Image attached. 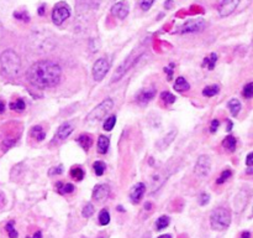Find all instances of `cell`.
<instances>
[{"label":"cell","instance_id":"cell-26","mask_svg":"<svg viewBox=\"0 0 253 238\" xmlns=\"http://www.w3.org/2000/svg\"><path fill=\"white\" fill-rule=\"evenodd\" d=\"M220 92V87L217 84H211V86H208L203 89V94L205 97H214L216 96Z\"/></svg>","mask_w":253,"mask_h":238},{"label":"cell","instance_id":"cell-24","mask_svg":"<svg viewBox=\"0 0 253 238\" xmlns=\"http://www.w3.org/2000/svg\"><path fill=\"white\" fill-rule=\"evenodd\" d=\"M222 145L229 151H235V149H236V139L232 135H227L222 141Z\"/></svg>","mask_w":253,"mask_h":238},{"label":"cell","instance_id":"cell-6","mask_svg":"<svg viewBox=\"0 0 253 238\" xmlns=\"http://www.w3.org/2000/svg\"><path fill=\"white\" fill-rule=\"evenodd\" d=\"M71 16V9L66 2H58L52 11V21L56 25H62Z\"/></svg>","mask_w":253,"mask_h":238},{"label":"cell","instance_id":"cell-48","mask_svg":"<svg viewBox=\"0 0 253 238\" xmlns=\"http://www.w3.org/2000/svg\"><path fill=\"white\" fill-rule=\"evenodd\" d=\"M158 238H172V236H170V235H162V236H160Z\"/></svg>","mask_w":253,"mask_h":238},{"label":"cell","instance_id":"cell-7","mask_svg":"<svg viewBox=\"0 0 253 238\" xmlns=\"http://www.w3.org/2000/svg\"><path fill=\"white\" fill-rule=\"evenodd\" d=\"M211 170V159L209 155H200L194 166L195 175L199 178H207Z\"/></svg>","mask_w":253,"mask_h":238},{"label":"cell","instance_id":"cell-25","mask_svg":"<svg viewBox=\"0 0 253 238\" xmlns=\"http://www.w3.org/2000/svg\"><path fill=\"white\" fill-rule=\"evenodd\" d=\"M31 135L34 136L36 140L42 141L44 139V136H46V133H44L41 125H36L31 129Z\"/></svg>","mask_w":253,"mask_h":238},{"label":"cell","instance_id":"cell-15","mask_svg":"<svg viewBox=\"0 0 253 238\" xmlns=\"http://www.w3.org/2000/svg\"><path fill=\"white\" fill-rule=\"evenodd\" d=\"M175 136H177V130H175V129L174 130L168 131V133L166 134L162 139H160V140L157 141V144H156L158 150H165V149H167L168 146L172 144V141H174Z\"/></svg>","mask_w":253,"mask_h":238},{"label":"cell","instance_id":"cell-18","mask_svg":"<svg viewBox=\"0 0 253 238\" xmlns=\"http://www.w3.org/2000/svg\"><path fill=\"white\" fill-rule=\"evenodd\" d=\"M165 180L166 178L161 175V173L155 174V175L152 176V178H151V191H152V192H156V191L165 183Z\"/></svg>","mask_w":253,"mask_h":238},{"label":"cell","instance_id":"cell-5","mask_svg":"<svg viewBox=\"0 0 253 238\" xmlns=\"http://www.w3.org/2000/svg\"><path fill=\"white\" fill-rule=\"evenodd\" d=\"M140 57H141L140 54H137V52L133 51L132 54H131L130 56H128L127 59H126L125 61H124L123 63L118 67V68H116V71L114 72L113 77H111V83H115V82L120 81V79L123 78L126 73H127L128 69L132 68L133 64H135L136 62L140 60Z\"/></svg>","mask_w":253,"mask_h":238},{"label":"cell","instance_id":"cell-27","mask_svg":"<svg viewBox=\"0 0 253 238\" xmlns=\"http://www.w3.org/2000/svg\"><path fill=\"white\" fill-rule=\"evenodd\" d=\"M216 54H211L209 57L204 59V61H203V67H208L209 69H214L215 64H216Z\"/></svg>","mask_w":253,"mask_h":238},{"label":"cell","instance_id":"cell-51","mask_svg":"<svg viewBox=\"0 0 253 238\" xmlns=\"http://www.w3.org/2000/svg\"><path fill=\"white\" fill-rule=\"evenodd\" d=\"M151 208V203H146V210H150Z\"/></svg>","mask_w":253,"mask_h":238},{"label":"cell","instance_id":"cell-38","mask_svg":"<svg viewBox=\"0 0 253 238\" xmlns=\"http://www.w3.org/2000/svg\"><path fill=\"white\" fill-rule=\"evenodd\" d=\"M231 175H232L231 170H225L224 173H222L221 175H220V178L216 180V183H219V185H221V183H224L225 181H226L227 178H229Z\"/></svg>","mask_w":253,"mask_h":238},{"label":"cell","instance_id":"cell-44","mask_svg":"<svg viewBox=\"0 0 253 238\" xmlns=\"http://www.w3.org/2000/svg\"><path fill=\"white\" fill-rule=\"evenodd\" d=\"M172 68H173V63L170 64L169 67H166L165 68V71H167V73H168V79L172 78Z\"/></svg>","mask_w":253,"mask_h":238},{"label":"cell","instance_id":"cell-14","mask_svg":"<svg viewBox=\"0 0 253 238\" xmlns=\"http://www.w3.org/2000/svg\"><path fill=\"white\" fill-rule=\"evenodd\" d=\"M146 185L143 182H137L130 191V200L132 203H138L142 200L143 195H145Z\"/></svg>","mask_w":253,"mask_h":238},{"label":"cell","instance_id":"cell-35","mask_svg":"<svg viewBox=\"0 0 253 238\" xmlns=\"http://www.w3.org/2000/svg\"><path fill=\"white\" fill-rule=\"evenodd\" d=\"M242 96L245 97V98L247 99H251L253 97V83L252 82H250V83H247L246 86L244 87V91H242Z\"/></svg>","mask_w":253,"mask_h":238},{"label":"cell","instance_id":"cell-28","mask_svg":"<svg viewBox=\"0 0 253 238\" xmlns=\"http://www.w3.org/2000/svg\"><path fill=\"white\" fill-rule=\"evenodd\" d=\"M109 222H110V213L106 208H103L99 213V223L101 226H108Z\"/></svg>","mask_w":253,"mask_h":238},{"label":"cell","instance_id":"cell-54","mask_svg":"<svg viewBox=\"0 0 253 238\" xmlns=\"http://www.w3.org/2000/svg\"><path fill=\"white\" fill-rule=\"evenodd\" d=\"M83 238H84V237H83Z\"/></svg>","mask_w":253,"mask_h":238},{"label":"cell","instance_id":"cell-10","mask_svg":"<svg viewBox=\"0 0 253 238\" xmlns=\"http://www.w3.org/2000/svg\"><path fill=\"white\" fill-rule=\"evenodd\" d=\"M241 0H222L221 4L219 5V15L222 17H226L231 15L239 6Z\"/></svg>","mask_w":253,"mask_h":238},{"label":"cell","instance_id":"cell-37","mask_svg":"<svg viewBox=\"0 0 253 238\" xmlns=\"http://www.w3.org/2000/svg\"><path fill=\"white\" fill-rule=\"evenodd\" d=\"M198 201H199L200 206H207L210 201V195L208 192H202L198 197Z\"/></svg>","mask_w":253,"mask_h":238},{"label":"cell","instance_id":"cell-41","mask_svg":"<svg viewBox=\"0 0 253 238\" xmlns=\"http://www.w3.org/2000/svg\"><path fill=\"white\" fill-rule=\"evenodd\" d=\"M16 143V141L15 140H5L4 141V144H2V150H7V149L9 148H11L12 145H14V144Z\"/></svg>","mask_w":253,"mask_h":238},{"label":"cell","instance_id":"cell-46","mask_svg":"<svg viewBox=\"0 0 253 238\" xmlns=\"http://www.w3.org/2000/svg\"><path fill=\"white\" fill-rule=\"evenodd\" d=\"M26 238H42V232L41 231H37L32 237H26Z\"/></svg>","mask_w":253,"mask_h":238},{"label":"cell","instance_id":"cell-4","mask_svg":"<svg viewBox=\"0 0 253 238\" xmlns=\"http://www.w3.org/2000/svg\"><path fill=\"white\" fill-rule=\"evenodd\" d=\"M113 107H114L113 99L111 98L104 99L100 104H98V106H96L95 108H94L88 116H86V119H85L86 123H88L89 125H95L96 123L103 120V119L110 113Z\"/></svg>","mask_w":253,"mask_h":238},{"label":"cell","instance_id":"cell-9","mask_svg":"<svg viewBox=\"0 0 253 238\" xmlns=\"http://www.w3.org/2000/svg\"><path fill=\"white\" fill-rule=\"evenodd\" d=\"M74 130V124L73 123H69V121H66V123L62 124L56 131V135L53 136L52 139V143L53 144H61L73 133Z\"/></svg>","mask_w":253,"mask_h":238},{"label":"cell","instance_id":"cell-39","mask_svg":"<svg viewBox=\"0 0 253 238\" xmlns=\"http://www.w3.org/2000/svg\"><path fill=\"white\" fill-rule=\"evenodd\" d=\"M153 2H155V0H140L141 7H142V10H145V11L150 10V7L152 6Z\"/></svg>","mask_w":253,"mask_h":238},{"label":"cell","instance_id":"cell-42","mask_svg":"<svg viewBox=\"0 0 253 238\" xmlns=\"http://www.w3.org/2000/svg\"><path fill=\"white\" fill-rule=\"evenodd\" d=\"M54 174H62V166H58V168H53L51 169V171H49V175H54Z\"/></svg>","mask_w":253,"mask_h":238},{"label":"cell","instance_id":"cell-21","mask_svg":"<svg viewBox=\"0 0 253 238\" xmlns=\"http://www.w3.org/2000/svg\"><path fill=\"white\" fill-rule=\"evenodd\" d=\"M78 143L81 144V146L84 149V150L88 151L89 149H90L91 144H93V139H91L88 134H82V135L78 138Z\"/></svg>","mask_w":253,"mask_h":238},{"label":"cell","instance_id":"cell-3","mask_svg":"<svg viewBox=\"0 0 253 238\" xmlns=\"http://www.w3.org/2000/svg\"><path fill=\"white\" fill-rule=\"evenodd\" d=\"M231 212L225 207H217L210 215V226L214 231H225L231 225Z\"/></svg>","mask_w":253,"mask_h":238},{"label":"cell","instance_id":"cell-8","mask_svg":"<svg viewBox=\"0 0 253 238\" xmlns=\"http://www.w3.org/2000/svg\"><path fill=\"white\" fill-rule=\"evenodd\" d=\"M109 67H110V64H109L108 60H106L105 57H100V59L96 60L95 63H94L93 66L94 81L95 82L103 81L104 77H105L106 73H108Z\"/></svg>","mask_w":253,"mask_h":238},{"label":"cell","instance_id":"cell-16","mask_svg":"<svg viewBox=\"0 0 253 238\" xmlns=\"http://www.w3.org/2000/svg\"><path fill=\"white\" fill-rule=\"evenodd\" d=\"M156 96V89L155 88H148L145 91H141L140 94L137 96V101L140 103H148L150 101H152Z\"/></svg>","mask_w":253,"mask_h":238},{"label":"cell","instance_id":"cell-33","mask_svg":"<svg viewBox=\"0 0 253 238\" xmlns=\"http://www.w3.org/2000/svg\"><path fill=\"white\" fill-rule=\"evenodd\" d=\"M94 211H95L94 210V206L91 203H86L83 207V210H82V216L84 218H89L94 215Z\"/></svg>","mask_w":253,"mask_h":238},{"label":"cell","instance_id":"cell-2","mask_svg":"<svg viewBox=\"0 0 253 238\" xmlns=\"http://www.w3.org/2000/svg\"><path fill=\"white\" fill-rule=\"evenodd\" d=\"M0 67H1V71L5 76L14 78L20 73V69H21L20 56L14 50H5L0 55Z\"/></svg>","mask_w":253,"mask_h":238},{"label":"cell","instance_id":"cell-49","mask_svg":"<svg viewBox=\"0 0 253 238\" xmlns=\"http://www.w3.org/2000/svg\"><path fill=\"white\" fill-rule=\"evenodd\" d=\"M252 166H249V169H247V174H249V175H252Z\"/></svg>","mask_w":253,"mask_h":238},{"label":"cell","instance_id":"cell-23","mask_svg":"<svg viewBox=\"0 0 253 238\" xmlns=\"http://www.w3.org/2000/svg\"><path fill=\"white\" fill-rule=\"evenodd\" d=\"M170 223V218L168 216H161L157 221H156V230L162 231L167 228Z\"/></svg>","mask_w":253,"mask_h":238},{"label":"cell","instance_id":"cell-19","mask_svg":"<svg viewBox=\"0 0 253 238\" xmlns=\"http://www.w3.org/2000/svg\"><path fill=\"white\" fill-rule=\"evenodd\" d=\"M109 146H110V140H109L108 136L100 135L98 138V151L100 154H105L109 150Z\"/></svg>","mask_w":253,"mask_h":238},{"label":"cell","instance_id":"cell-43","mask_svg":"<svg viewBox=\"0 0 253 238\" xmlns=\"http://www.w3.org/2000/svg\"><path fill=\"white\" fill-rule=\"evenodd\" d=\"M246 163H247V166H252L253 165V154L252 153H250L249 155H247Z\"/></svg>","mask_w":253,"mask_h":238},{"label":"cell","instance_id":"cell-17","mask_svg":"<svg viewBox=\"0 0 253 238\" xmlns=\"http://www.w3.org/2000/svg\"><path fill=\"white\" fill-rule=\"evenodd\" d=\"M173 88H174V91L177 92H187L189 91L190 84L188 83L187 79H185L184 77H178V78L174 81Z\"/></svg>","mask_w":253,"mask_h":238},{"label":"cell","instance_id":"cell-11","mask_svg":"<svg viewBox=\"0 0 253 238\" xmlns=\"http://www.w3.org/2000/svg\"><path fill=\"white\" fill-rule=\"evenodd\" d=\"M205 27L204 20H192L183 25L179 29L180 34H190V32H199Z\"/></svg>","mask_w":253,"mask_h":238},{"label":"cell","instance_id":"cell-36","mask_svg":"<svg viewBox=\"0 0 253 238\" xmlns=\"http://www.w3.org/2000/svg\"><path fill=\"white\" fill-rule=\"evenodd\" d=\"M25 107H26V104L22 99H17V101L10 103V109H12V111H24Z\"/></svg>","mask_w":253,"mask_h":238},{"label":"cell","instance_id":"cell-31","mask_svg":"<svg viewBox=\"0 0 253 238\" xmlns=\"http://www.w3.org/2000/svg\"><path fill=\"white\" fill-rule=\"evenodd\" d=\"M71 175H72V178H76L77 181H82L84 178L83 169L79 168V166H77V168H73L71 170Z\"/></svg>","mask_w":253,"mask_h":238},{"label":"cell","instance_id":"cell-52","mask_svg":"<svg viewBox=\"0 0 253 238\" xmlns=\"http://www.w3.org/2000/svg\"><path fill=\"white\" fill-rule=\"evenodd\" d=\"M118 210L120 211V212H124V211H125V210H124L123 207H121V206H119V207H118Z\"/></svg>","mask_w":253,"mask_h":238},{"label":"cell","instance_id":"cell-20","mask_svg":"<svg viewBox=\"0 0 253 238\" xmlns=\"http://www.w3.org/2000/svg\"><path fill=\"white\" fill-rule=\"evenodd\" d=\"M57 192L61 195H66V193H72L74 191V186L72 183H64V182H57L56 185Z\"/></svg>","mask_w":253,"mask_h":238},{"label":"cell","instance_id":"cell-50","mask_svg":"<svg viewBox=\"0 0 253 238\" xmlns=\"http://www.w3.org/2000/svg\"><path fill=\"white\" fill-rule=\"evenodd\" d=\"M227 121H229V126H227V131H230V130H231L232 123H231V121H230V120H227Z\"/></svg>","mask_w":253,"mask_h":238},{"label":"cell","instance_id":"cell-13","mask_svg":"<svg viewBox=\"0 0 253 238\" xmlns=\"http://www.w3.org/2000/svg\"><path fill=\"white\" fill-rule=\"evenodd\" d=\"M128 11H130V6H128V4L126 1H119L111 7V14L121 20L127 16Z\"/></svg>","mask_w":253,"mask_h":238},{"label":"cell","instance_id":"cell-12","mask_svg":"<svg viewBox=\"0 0 253 238\" xmlns=\"http://www.w3.org/2000/svg\"><path fill=\"white\" fill-rule=\"evenodd\" d=\"M109 196H110V187L106 183H100L94 187L93 200H95L96 202H104L108 200Z\"/></svg>","mask_w":253,"mask_h":238},{"label":"cell","instance_id":"cell-53","mask_svg":"<svg viewBox=\"0 0 253 238\" xmlns=\"http://www.w3.org/2000/svg\"><path fill=\"white\" fill-rule=\"evenodd\" d=\"M170 2H172V1H170V0H168V1H167V7H168V9H169V7H170Z\"/></svg>","mask_w":253,"mask_h":238},{"label":"cell","instance_id":"cell-29","mask_svg":"<svg viewBox=\"0 0 253 238\" xmlns=\"http://www.w3.org/2000/svg\"><path fill=\"white\" fill-rule=\"evenodd\" d=\"M115 124H116V117L110 116L108 119H105V121H104V124H103L104 130H106V131L113 130V128L115 126Z\"/></svg>","mask_w":253,"mask_h":238},{"label":"cell","instance_id":"cell-45","mask_svg":"<svg viewBox=\"0 0 253 238\" xmlns=\"http://www.w3.org/2000/svg\"><path fill=\"white\" fill-rule=\"evenodd\" d=\"M240 238H251V233H250L249 231H244V232L241 233V237Z\"/></svg>","mask_w":253,"mask_h":238},{"label":"cell","instance_id":"cell-47","mask_svg":"<svg viewBox=\"0 0 253 238\" xmlns=\"http://www.w3.org/2000/svg\"><path fill=\"white\" fill-rule=\"evenodd\" d=\"M4 111H5V104L0 101V113H2Z\"/></svg>","mask_w":253,"mask_h":238},{"label":"cell","instance_id":"cell-22","mask_svg":"<svg viewBox=\"0 0 253 238\" xmlns=\"http://www.w3.org/2000/svg\"><path fill=\"white\" fill-rule=\"evenodd\" d=\"M241 108H242L241 102H240L239 99H231V101L229 102V109H230V112H231V114L234 117H236L237 114L240 113Z\"/></svg>","mask_w":253,"mask_h":238},{"label":"cell","instance_id":"cell-30","mask_svg":"<svg viewBox=\"0 0 253 238\" xmlns=\"http://www.w3.org/2000/svg\"><path fill=\"white\" fill-rule=\"evenodd\" d=\"M105 169H106V166L103 161L98 160L93 164V170H94V173H95V175L101 176L104 174V171H105Z\"/></svg>","mask_w":253,"mask_h":238},{"label":"cell","instance_id":"cell-32","mask_svg":"<svg viewBox=\"0 0 253 238\" xmlns=\"http://www.w3.org/2000/svg\"><path fill=\"white\" fill-rule=\"evenodd\" d=\"M161 98H162V101L167 104H173L175 102L174 94H172L168 91H163L162 93H161Z\"/></svg>","mask_w":253,"mask_h":238},{"label":"cell","instance_id":"cell-34","mask_svg":"<svg viewBox=\"0 0 253 238\" xmlns=\"http://www.w3.org/2000/svg\"><path fill=\"white\" fill-rule=\"evenodd\" d=\"M5 228H6V232L7 235H9V238H17V231L15 230L14 227V221H10L9 223H6V226H5Z\"/></svg>","mask_w":253,"mask_h":238},{"label":"cell","instance_id":"cell-40","mask_svg":"<svg viewBox=\"0 0 253 238\" xmlns=\"http://www.w3.org/2000/svg\"><path fill=\"white\" fill-rule=\"evenodd\" d=\"M219 125L220 121L217 120V119H212L211 124H210V131H211V133H216L217 129H219Z\"/></svg>","mask_w":253,"mask_h":238},{"label":"cell","instance_id":"cell-1","mask_svg":"<svg viewBox=\"0 0 253 238\" xmlns=\"http://www.w3.org/2000/svg\"><path fill=\"white\" fill-rule=\"evenodd\" d=\"M27 81L37 88H51L61 81L62 69L53 61H39L32 64L26 72Z\"/></svg>","mask_w":253,"mask_h":238}]
</instances>
